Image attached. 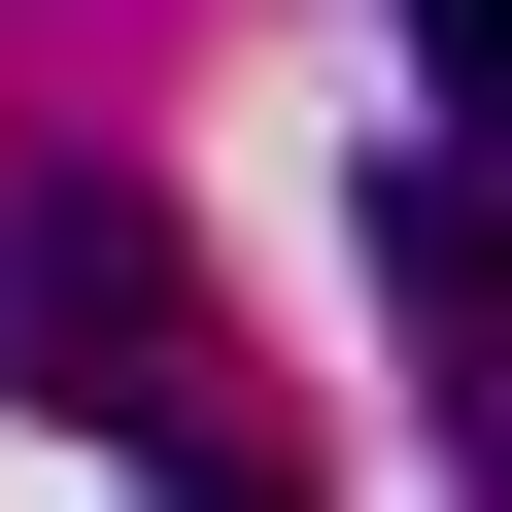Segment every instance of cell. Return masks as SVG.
<instances>
[{"mask_svg":"<svg viewBox=\"0 0 512 512\" xmlns=\"http://www.w3.org/2000/svg\"><path fill=\"white\" fill-rule=\"evenodd\" d=\"M0 410H103V444L205 410V239H171V171H0Z\"/></svg>","mask_w":512,"mask_h":512,"instance_id":"cell-1","label":"cell"},{"mask_svg":"<svg viewBox=\"0 0 512 512\" xmlns=\"http://www.w3.org/2000/svg\"><path fill=\"white\" fill-rule=\"evenodd\" d=\"M376 342L478 410V137H376Z\"/></svg>","mask_w":512,"mask_h":512,"instance_id":"cell-2","label":"cell"},{"mask_svg":"<svg viewBox=\"0 0 512 512\" xmlns=\"http://www.w3.org/2000/svg\"><path fill=\"white\" fill-rule=\"evenodd\" d=\"M137 512H308V478H274V444H205V410H171V478H137Z\"/></svg>","mask_w":512,"mask_h":512,"instance_id":"cell-3","label":"cell"},{"mask_svg":"<svg viewBox=\"0 0 512 512\" xmlns=\"http://www.w3.org/2000/svg\"><path fill=\"white\" fill-rule=\"evenodd\" d=\"M410 69H444V103H478V69H512V0H410Z\"/></svg>","mask_w":512,"mask_h":512,"instance_id":"cell-4","label":"cell"}]
</instances>
